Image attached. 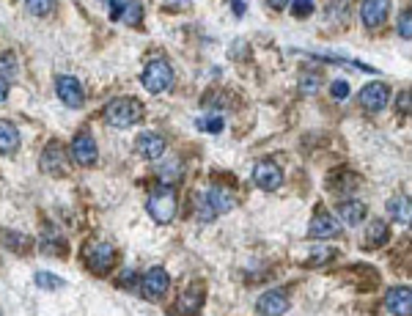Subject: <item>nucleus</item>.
I'll return each instance as SVG.
<instances>
[{
  "label": "nucleus",
  "instance_id": "nucleus-13",
  "mask_svg": "<svg viewBox=\"0 0 412 316\" xmlns=\"http://www.w3.org/2000/svg\"><path fill=\"white\" fill-rule=\"evenodd\" d=\"M388 311L393 316H410L412 314V295L407 286H396L388 292Z\"/></svg>",
  "mask_w": 412,
  "mask_h": 316
},
{
  "label": "nucleus",
  "instance_id": "nucleus-6",
  "mask_svg": "<svg viewBox=\"0 0 412 316\" xmlns=\"http://www.w3.org/2000/svg\"><path fill=\"white\" fill-rule=\"evenodd\" d=\"M388 99H390V88L385 85V82H368L363 91H360V105L368 110V113H379V110H385V105H388Z\"/></svg>",
  "mask_w": 412,
  "mask_h": 316
},
{
  "label": "nucleus",
  "instance_id": "nucleus-17",
  "mask_svg": "<svg viewBox=\"0 0 412 316\" xmlns=\"http://www.w3.org/2000/svg\"><path fill=\"white\" fill-rule=\"evenodd\" d=\"M338 215H341V220L346 226H360L363 223V218H366V204H360V201H343L341 207H338Z\"/></svg>",
  "mask_w": 412,
  "mask_h": 316
},
{
  "label": "nucleus",
  "instance_id": "nucleus-10",
  "mask_svg": "<svg viewBox=\"0 0 412 316\" xmlns=\"http://www.w3.org/2000/svg\"><path fill=\"white\" fill-rule=\"evenodd\" d=\"M253 182H256V187H261V190H277L280 184H283V170L275 165V162H259L256 165V170H253Z\"/></svg>",
  "mask_w": 412,
  "mask_h": 316
},
{
  "label": "nucleus",
  "instance_id": "nucleus-2",
  "mask_svg": "<svg viewBox=\"0 0 412 316\" xmlns=\"http://www.w3.org/2000/svg\"><path fill=\"white\" fill-rule=\"evenodd\" d=\"M146 209H148V215H151L160 226L171 223V220L176 218V190H173L171 184L154 187L151 195H148V201H146Z\"/></svg>",
  "mask_w": 412,
  "mask_h": 316
},
{
  "label": "nucleus",
  "instance_id": "nucleus-32",
  "mask_svg": "<svg viewBox=\"0 0 412 316\" xmlns=\"http://www.w3.org/2000/svg\"><path fill=\"white\" fill-rule=\"evenodd\" d=\"M412 14L410 11H404V14H402V19H399V36H402V39H404V42H410L412 39Z\"/></svg>",
  "mask_w": 412,
  "mask_h": 316
},
{
  "label": "nucleus",
  "instance_id": "nucleus-12",
  "mask_svg": "<svg viewBox=\"0 0 412 316\" xmlns=\"http://www.w3.org/2000/svg\"><path fill=\"white\" fill-rule=\"evenodd\" d=\"M71 155H74V159L80 165H94L96 162V143H94V138L88 132H80L74 138V143H71Z\"/></svg>",
  "mask_w": 412,
  "mask_h": 316
},
{
  "label": "nucleus",
  "instance_id": "nucleus-3",
  "mask_svg": "<svg viewBox=\"0 0 412 316\" xmlns=\"http://www.w3.org/2000/svg\"><path fill=\"white\" fill-rule=\"evenodd\" d=\"M143 85H146V91H151V94L168 91V88L173 85V69H171V64H168V61H151V64L146 67V72H143Z\"/></svg>",
  "mask_w": 412,
  "mask_h": 316
},
{
  "label": "nucleus",
  "instance_id": "nucleus-18",
  "mask_svg": "<svg viewBox=\"0 0 412 316\" xmlns=\"http://www.w3.org/2000/svg\"><path fill=\"white\" fill-rule=\"evenodd\" d=\"M42 170H47V173H61L64 170V152H61V146H47L44 149V155H42Z\"/></svg>",
  "mask_w": 412,
  "mask_h": 316
},
{
  "label": "nucleus",
  "instance_id": "nucleus-37",
  "mask_svg": "<svg viewBox=\"0 0 412 316\" xmlns=\"http://www.w3.org/2000/svg\"><path fill=\"white\" fill-rule=\"evenodd\" d=\"M242 11H245V6H242L239 0H234V14H237V17H242Z\"/></svg>",
  "mask_w": 412,
  "mask_h": 316
},
{
  "label": "nucleus",
  "instance_id": "nucleus-8",
  "mask_svg": "<svg viewBox=\"0 0 412 316\" xmlns=\"http://www.w3.org/2000/svg\"><path fill=\"white\" fill-rule=\"evenodd\" d=\"M388 11H390V0H363V6H360L363 25L371 30L379 28L388 19Z\"/></svg>",
  "mask_w": 412,
  "mask_h": 316
},
{
  "label": "nucleus",
  "instance_id": "nucleus-26",
  "mask_svg": "<svg viewBox=\"0 0 412 316\" xmlns=\"http://www.w3.org/2000/svg\"><path fill=\"white\" fill-rule=\"evenodd\" d=\"M0 75L3 78H14L17 75V58L11 53H3L0 55Z\"/></svg>",
  "mask_w": 412,
  "mask_h": 316
},
{
  "label": "nucleus",
  "instance_id": "nucleus-30",
  "mask_svg": "<svg viewBox=\"0 0 412 316\" xmlns=\"http://www.w3.org/2000/svg\"><path fill=\"white\" fill-rule=\"evenodd\" d=\"M198 130H206V132H220V130H223V119H220V116L198 119Z\"/></svg>",
  "mask_w": 412,
  "mask_h": 316
},
{
  "label": "nucleus",
  "instance_id": "nucleus-35",
  "mask_svg": "<svg viewBox=\"0 0 412 316\" xmlns=\"http://www.w3.org/2000/svg\"><path fill=\"white\" fill-rule=\"evenodd\" d=\"M6 96H8V82L0 78V102H6Z\"/></svg>",
  "mask_w": 412,
  "mask_h": 316
},
{
  "label": "nucleus",
  "instance_id": "nucleus-20",
  "mask_svg": "<svg viewBox=\"0 0 412 316\" xmlns=\"http://www.w3.org/2000/svg\"><path fill=\"white\" fill-rule=\"evenodd\" d=\"M201 303H204V289H201V286H193V289H187V292L182 295L179 308L187 311V314H196V311L201 308Z\"/></svg>",
  "mask_w": 412,
  "mask_h": 316
},
{
  "label": "nucleus",
  "instance_id": "nucleus-34",
  "mask_svg": "<svg viewBox=\"0 0 412 316\" xmlns=\"http://www.w3.org/2000/svg\"><path fill=\"white\" fill-rule=\"evenodd\" d=\"M110 6H113V8H110V19H113V22H116V19H121L124 3H121V0H110Z\"/></svg>",
  "mask_w": 412,
  "mask_h": 316
},
{
  "label": "nucleus",
  "instance_id": "nucleus-5",
  "mask_svg": "<svg viewBox=\"0 0 412 316\" xmlns=\"http://www.w3.org/2000/svg\"><path fill=\"white\" fill-rule=\"evenodd\" d=\"M171 286V278L162 267H151L146 275H143V283H140V292L146 300H160Z\"/></svg>",
  "mask_w": 412,
  "mask_h": 316
},
{
  "label": "nucleus",
  "instance_id": "nucleus-4",
  "mask_svg": "<svg viewBox=\"0 0 412 316\" xmlns=\"http://www.w3.org/2000/svg\"><path fill=\"white\" fill-rule=\"evenodd\" d=\"M85 261H88V267H91L94 272L105 275V272L116 264V247H113L110 242H96V245H91V247L85 250Z\"/></svg>",
  "mask_w": 412,
  "mask_h": 316
},
{
  "label": "nucleus",
  "instance_id": "nucleus-29",
  "mask_svg": "<svg viewBox=\"0 0 412 316\" xmlns=\"http://www.w3.org/2000/svg\"><path fill=\"white\" fill-rule=\"evenodd\" d=\"M3 242H8L11 245V250H25L28 245H31V239L22 237V234H11V231H6V234H0Z\"/></svg>",
  "mask_w": 412,
  "mask_h": 316
},
{
  "label": "nucleus",
  "instance_id": "nucleus-9",
  "mask_svg": "<svg viewBox=\"0 0 412 316\" xmlns=\"http://www.w3.org/2000/svg\"><path fill=\"white\" fill-rule=\"evenodd\" d=\"M55 88H58V96H61L64 105H69V107H83L85 94H83V85H80V80L77 78L64 75V78H58Z\"/></svg>",
  "mask_w": 412,
  "mask_h": 316
},
{
  "label": "nucleus",
  "instance_id": "nucleus-19",
  "mask_svg": "<svg viewBox=\"0 0 412 316\" xmlns=\"http://www.w3.org/2000/svg\"><path fill=\"white\" fill-rule=\"evenodd\" d=\"M388 212H390L393 220H399V223L407 226V223H410V201H407V195H396V198H390Z\"/></svg>",
  "mask_w": 412,
  "mask_h": 316
},
{
  "label": "nucleus",
  "instance_id": "nucleus-36",
  "mask_svg": "<svg viewBox=\"0 0 412 316\" xmlns=\"http://www.w3.org/2000/svg\"><path fill=\"white\" fill-rule=\"evenodd\" d=\"M267 3H270V6H273V8H277V11H280V8H286V6H289V0H267Z\"/></svg>",
  "mask_w": 412,
  "mask_h": 316
},
{
  "label": "nucleus",
  "instance_id": "nucleus-24",
  "mask_svg": "<svg viewBox=\"0 0 412 316\" xmlns=\"http://www.w3.org/2000/svg\"><path fill=\"white\" fill-rule=\"evenodd\" d=\"M319 85H322V78H319V75H314V72H305V75L300 78V94L311 96V94H316V91H319Z\"/></svg>",
  "mask_w": 412,
  "mask_h": 316
},
{
  "label": "nucleus",
  "instance_id": "nucleus-25",
  "mask_svg": "<svg viewBox=\"0 0 412 316\" xmlns=\"http://www.w3.org/2000/svg\"><path fill=\"white\" fill-rule=\"evenodd\" d=\"M36 283L42 289H64V281L58 275H50V272H36Z\"/></svg>",
  "mask_w": 412,
  "mask_h": 316
},
{
  "label": "nucleus",
  "instance_id": "nucleus-27",
  "mask_svg": "<svg viewBox=\"0 0 412 316\" xmlns=\"http://www.w3.org/2000/svg\"><path fill=\"white\" fill-rule=\"evenodd\" d=\"M25 6H28V11L36 14V17H44V14L53 11V0H25Z\"/></svg>",
  "mask_w": 412,
  "mask_h": 316
},
{
  "label": "nucleus",
  "instance_id": "nucleus-21",
  "mask_svg": "<svg viewBox=\"0 0 412 316\" xmlns=\"http://www.w3.org/2000/svg\"><path fill=\"white\" fill-rule=\"evenodd\" d=\"M388 226L382 223V220H374L371 226H368V234H366V242H368V247H379V245H385L388 242Z\"/></svg>",
  "mask_w": 412,
  "mask_h": 316
},
{
  "label": "nucleus",
  "instance_id": "nucleus-16",
  "mask_svg": "<svg viewBox=\"0 0 412 316\" xmlns=\"http://www.w3.org/2000/svg\"><path fill=\"white\" fill-rule=\"evenodd\" d=\"M17 149H19V130L11 121L0 119V155H14Z\"/></svg>",
  "mask_w": 412,
  "mask_h": 316
},
{
  "label": "nucleus",
  "instance_id": "nucleus-15",
  "mask_svg": "<svg viewBox=\"0 0 412 316\" xmlns=\"http://www.w3.org/2000/svg\"><path fill=\"white\" fill-rule=\"evenodd\" d=\"M206 198H209V204H212L214 215H225V212H231V209H234V204H237L234 193H231V190H225V187H212V190L206 193Z\"/></svg>",
  "mask_w": 412,
  "mask_h": 316
},
{
  "label": "nucleus",
  "instance_id": "nucleus-33",
  "mask_svg": "<svg viewBox=\"0 0 412 316\" xmlns=\"http://www.w3.org/2000/svg\"><path fill=\"white\" fill-rule=\"evenodd\" d=\"M333 99H346L349 96V82H343V80H338V82H333Z\"/></svg>",
  "mask_w": 412,
  "mask_h": 316
},
{
  "label": "nucleus",
  "instance_id": "nucleus-28",
  "mask_svg": "<svg viewBox=\"0 0 412 316\" xmlns=\"http://www.w3.org/2000/svg\"><path fill=\"white\" fill-rule=\"evenodd\" d=\"M289 6H291V14L300 17V19L314 11V0H289Z\"/></svg>",
  "mask_w": 412,
  "mask_h": 316
},
{
  "label": "nucleus",
  "instance_id": "nucleus-7",
  "mask_svg": "<svg viewBox=\"0 0 412 316\" xmlns=\"http://www.w3.org/2000/svg\"><path fill=\"white\" fill-rule=\"evenodd\" d=\"M256 311L261 316H283L289 311V297L283 289H273V292H264L256 303Z\"/></svg>",
  "mask_w": 412,
  "mask_h": 316
},
{
  "label": "nucleus",
  "instance_id": "nucleus-22",
  "mask_svg": "<svg viewBox=\"0 0 412 316\" xmlns=\"http://www.w3.org/2000/svg\"><path fill=\"white\" fill-rule=\"evenodd\" d=\"M140 17H143V6H140V0H127V3H124V11H121V22L137 25Z\"/></svg>",
  "mask_w": 412,
  "mask_h": 316
},
{
  "label": "nucleus",
  "instance_id": "nucleus-23",
  "mask_svg": "<svg viewBox=\"0 0 412 316\" xmlns=\"http://www.w3.org/2000/svg\"><path fill=\"white\" fill-rule=\"evenodd\" d=\"M196 201H198V204H196V215H198V220H201V223H212L217 215H214V209H212V204H209L206 193L204 195H198Z\"/></svg>",
  "mask_w": 412,
  "mask_h": 316
},
{
  "label": "nucleus",
  "instance_id": "nucleus-14",
  "mask_svg": "<svg viewBox=\"0 0 412 316\" xmlns=\"http://www.w3.org/2000/svg\"><path fill=\"white\" fill-rule=\"evenodd\" d=\"M162 152H165V141L157 135V132H143L140 138H137V155L146 159H160L162 157Z\"/></svg>",
  "mask_w": 412,
  "mask_h": 316
},
{
  "label": "nucleus",
  "instance_id": "nucleus-31",
  "mask_svg": "<svg viewBox=\"0 0 412 316\" xmlns=\"http://www.w3.org/2000/svg\"><path fill=\"white\" fill-rule=\"evenodd\" d=\"M333 247H314V253H311V264H325V261H330L333 258Z\"/></svg>",
  "mask_w": 412,
  "mask_h": 316
},
{
  "label": "nucleus",
  "instance_id": "nucleus-1",
  "mask_svg": "<svg viewBox=\"0 0 412 316\" xmlns=\"http://www.w3.org/2000/svg\"><path fill=\"white\" fill-rule=\"evenodd\" d=\"M140 119H143V105L137 99L119 96V99L108 102V107H105V121L116 130H130Z\"/></svg>",
  "mask_w": 412,
  "mask_h": 316
},
{
  "label": "nucleus",
  "instance_id": "nucleus-11",
  "mask_svg": "<svg viewBox=\"0 0 412 316\" xmlns=\"http://www.w3.org/2000/svg\"><path fill=\"white\" fill-rule=\"evenodd\" d=\"M338 223H336V218L333 215H327V212H319V215H314V220H311V229H308V234L314 239H333L338 237Z\"/></svg>",
  "mask_w": 412,
  "mask_h": 316
}]
</instances>
